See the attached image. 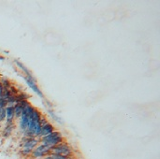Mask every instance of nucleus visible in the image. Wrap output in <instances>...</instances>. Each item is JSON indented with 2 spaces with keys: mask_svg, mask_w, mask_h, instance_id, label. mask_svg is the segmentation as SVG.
Masks as SVG:
<instances>
[{
  "mask_svg": "<svg viewBox=\"0 0 160 159\" xmlns=\"http://www.w3.org/2000/svg\"><path fill=\"white\" fill-rule=\"evenodd\" d=\"M73 148L71 147V145L66 142H63L55 146H53L51 150V154H54V155H59V156H63V157H72L73 156Z\"/></svg>",
  "mask_w": 160,
  "mask_h": 159,
  "instance_id": "obj_4",
  "label": "nucleus"
},
{
  "mask_svg": "<svg viewBox=\"0 0 160 159\" xmlns=\"http://www.w3.org/2000/svg\"><path fill=\"white\" fill-rule=\"evenodd\" d=\"M0 60H5V58H4L3 56H1V55H0Z\"/></svg>",
  "mask_w": 160,
  "mask_h": 159,
  "instance_id": "obj_17",
  "label": "nucleus"
},
{
  "mask_svg": "<svg viewBox=\"0 0 160 159\" xmlns=\"http://www.w3.org/2000/svg\"><path fill=\"white\" fill-rule=\"evenodd\" d=\"M0 83L2 84L3 88L4 89H9L10 86H11V83H10V81L6 79V78H1L0 79Z\"/></svg>",
  "mask_w": 160,
  "mask_h": 159,
  "instance_id": "obj_12",
  "label": "nucleus"
},
{
  "mask_svg": "<svg viewBox=\"0 0 160 159\" xmlns=\"http://www.w3.org/2000/svg\"><path fill=\"white\" fill-rule=\"evenodd\" d=\"M14 118H15V115H14V108H13V106L6 107V120H7L6 125L14 124L13 123Z\"/></svg>",
  "mask_w": 160,
  "mask_h": 159,
  "instance_id": "obj_7",
  "label": "nucleus"
},
{
  "mask_svg": "<svg viewBox=\"0 0 160 159\" xmlns=\"http://www.w3.org/2000/svg\"><path fill=\"white\" fill-rule=\"evenodd\" d=\"M34 110H35V108L30 103L23 108L22 115L19 118V130L22 134H24L27 130L28 124H29V118H30V115Z\"/></svg>",
  "mask_w": 160,
  "mask_h": 159,
  "instance_id": "obj_1",
  "label": "nucleus"
},
{
  "mask_svg": "<svg viewBox=\"0 0 160 159\" xmlns=\"http://www.w3.org/2000/svg\"><path fill=\"white\" fill-rule=\"evenodd\" d=\"M67 159H76V158H75V157H74L72 156V157H68Z\"/></svg>",
  "mask_w": 160,
  "mask_h": 159,
  "instance_id": "obj_16",
  "label": "nucleus"
},
{
  "mask_svg": "<svg viewBox=\"0 0 160 159\" xmlns=\"http://www.w3.org/2000/svg\"><path fill=\"white\" fill-rule=\"evenodd\" d=\"M14 63H15V64H16V66H17V67H19V68L23 72V73H24V75H25V76H29V77H30V76H32V74H31L30 70H29V69H28V68H27V67H26L22 63V62H20V61H18V60H14Z\"/></svg>",
  "mask_w": 160,
  "mask_h": 159,
  "instance_id": "obj_10",
  "label": "nucleus"
},
{
  "mask_svg": "<svg viewBox=\"0 0 160 159\" xmlns=\"http://www.w3.org/2000/svg\"><path fill=\"white\" fill-rule=\"evenodd\" d=\"M14 129H15V125H14V124L6 125V127H4L3 132H2L3 137H4V138H8V137H10V135L12 134V132L14 131Z\"/></svg>",
  "mask_w": 160,
  "mask_h": 159,
  "instance_id": "obj_9",
  "label": "nucleus"
},
{
  "mask_svg": "<svg viewBox=\"0 0 160 159\" xmlns=\"http://www.w3.org/2000/svg\"><path fill=\"white\" fill-rule=\"evenodd\" d=\"M52 147H50L48 145H45V144H38L32 152V155L31 157L35 159L38 158H44L45 157H47L48 155L51 154V150H52Z\"/></svg>",
  "mask_w": 160,
  "mask_h": 159,
  "instance_id": "obj_5",
  "label": "nucleus"
},
{
  "mask_svg": "<svg viewBox=\"0 0 160 159\" xmlns=\"http://www.w3.org/2000/svg\"><path fill=\"white\" fill-rule=\"evenodd\" d=\"M38 144H39V139H38V138H25L23 142L22 143L21 154L25 157H31L33 150Z\"/></svg>",
  "mask_w": 160,
  "mask_h": 159,
  "instance_id": "obj_3",
  "label": "nucleus"
},
{
  "mask_svg": "<svg viewBox=\"0 0 160 159\" xmlns=\"http://www.w3.org/2000/svg\"><path fill=\"white\" fill-rule=\"evenodd\" d=\"M48 114L55 121V122H57V123H59V124H63V121H62V119L59 117V116H57L56 114H55V112L52 111V110H48Z\"/></svg>",
  "mask_w": 160,
  "mask_h": 159,
  "instance_id": "obj_11",
  "label": "nucleus"
},
{
  "mask_svg": "<svg viewBox=\"0 0 160 159\" xmlns=\"http://www.w3.org/2000/svg\"><path fill=\"white\" fill-rule=\"evenodd\" d=\"M63 142H64V137H63L62 133H60L59 131H56V130H54L51 134L43 136L39 139V142H41L42 144L48 145L50 147H53Z\"/></svg>",
  "mask_w": 160,
  "mask_h": 159,
  "instance_id": "obj_2",
  "label": "nucleus"
},
{
  "mask_svg": "<svg viewBox=\"0 0 160 159\" xmlns=\"http://www.w3.org/2000/svg\"><path fill=\"white\" fill-rule=\"evenodd\" d=\"M23 79H24V81L26 82V83H27V85L33 90V92H35L38 96H39L41 98H44V95H43V93L41 92V90L38 88V84H37V82H36V80H35V78L33 77V76H23Z\"/></svg>",
  "mask_w": 160,
  "mask_h": 159,
  "instance_id": "obj_6",
  "label": "nucleus"
},
{
  "mask_svg": "<svg viewBox=\"0 0 160 159\" xmlns=\"http://www.w3.org/2000/svg\"><path fill=\"white\" fill-rule=\"evenodd\" d=\"M54 130H55L54 127H53L51 123H47L46 125L42 126L41 132H40V134H39L38 139H40V138H41V137H43V136H46V135L51 134V133H52V132H53Z\"/></svg>",
  "mask_w": 160,
  "mask_h": 159,
  "instance_id": "obj_8",
  "label": "nucleus"
},
{
  "mask_svg": "<svg viewBox=\"0 0 160 159\" xmlns=\"http://www.w3.org/2000/svg\"><path fill=\"white\" fill-rule=\"evenodd\" d=\"M6 119V108H0V123Z\"/></svg>",
  "mask_w": 160,
  "mask_h": 159,
  "instance_id": "obj_14",
  "label": "nucleus"
},
{
  "mask_svg": "<svg viewBox=\"0 0 160 159\" xmlns=\"http://www.w3.org/2000/svg\"><path fill=\"white\" fill-rule=\"evenodd\" d=\"M7 106H8V100L1 97H0V108H6Z\"/></svg>",
  "mask_w": 160,
  "mask_h": 159,
  "instance_id": "obj_15",
  "label": "nucleus"
},
{
  "mask_svg": "<svg viewBox=\"0 0 160 159\" xmlns=\"http://www.w3.org/2000/svg\"><path fill=\"white\" fill-rule=\"evenodd\" d=\"M67 157L59 156V155H54V154H50L47 157H45L43 159H67Z\"/></svg>",
  "mask_w": 160,
  "mask_h": 159,
  "instance_id": "obj_13",
  "label": "nucleus"
}]
</instances>
